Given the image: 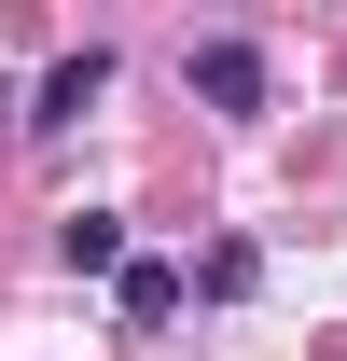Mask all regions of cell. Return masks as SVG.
<instances>
[{
  "label": "cell",
  "instance_id": "cell-1",
  "mask_svg": "<svg viewBox=\"0 0 347 361\" xmlns=\"http://www.w3.org/2000/svg\"><path fill=\"white\" fill-rule=\"evenodd\" d=\"M181 84L209 97V111H264V84H278V70H264V42H250V28H209V42L181 56Z\"/></svg>",
  "mask_w": 347,
  "mask_h": 361
},
{
  "label": "cell",
  "instance_id": "cell-2",
  "mask_svg": "<svg viewBox=\"0 0 347 361\" xmlns=\"http://www.w3.org/2000/svg\"><path fill=\"white\" fill-rule=\"evenodd\" d=\"M97 97H111V56H56V70H42V111H28V126H84V111H97Z\"/></svg>",
  "mask_w": 347,
  "mask_h": 361
},
{
  "label": "cell",
  "instance_id": "cell-3",
  "mask_svg": "<svg viewBox=\"0 0 347 361\" xmlns=\"http://www.w3.org/2000/svg\"><path fill=\"white\" fill-rule=\"evenodd\" d=\"M56 264L70 278H126V223H111V209H70V223H56Z\"/></svg>",
  "mask_w": 347,
  "mask_h": 361
},
{
  "label": "cell",
  "instance_id": "cell-4",
  "mask_svg": "<svg viewBox=\"0 0 347 361\" xmlns=\"http://www.w3.org/2000/svg\"><path fill=\"white\" fill-rule=\"evenodd\" d=\"M111 292H126V319H139V334H167L195 278H181V264H126V278H111Z\"/></svg>",
  "mask_w": 347,
  "mask_h": 361
}]
</instances>
